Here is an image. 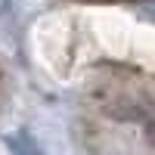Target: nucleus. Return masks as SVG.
<instances>
[{
    "mask_svg": "<svg viewBox=\"0 0 155 155\" xmlns=\"http://www.w3.org/2000/svg\"><path fill=\"white\" fill-rule=\"evenodd\" d=\"M137 22L130 16H124L118 9H93L87 12V31L93 37V44L115 59L130 56V41H134Z\"/></svg>",
    "mask_w": 155,
    "mask_h": 155,
    "instance_id": "obj_2",
    "label": "nucleus"
},
{
    "mask_svg": "<svg viewBox=\"0 0 155 155\" xmlns=\"http://www.w3.org/2000/svg\"><path fill=\"white\" fill-rule=\"evenodd\" d=\"M31 56L47 78L53 81H68L78 68V31L74 22L65 12H50L41 16L28 31Z\"/></svg>",
    "mask_w": 155,
    "mask_h": 155,
    "instance_id": "obj_1",
    "label": "nucleus"
},
{
    "mask_svg": "<svg viewBox=\"0 0 155 155\" xmlns=\"http://www.w3.org/2000/svg\"><path fill=\"white\" fill-rule=\"evenodd\" d=\"M127 59H134V62H140L143 68L155 71V25L137 22L134 41H130V56H127Z\"/></svg>",
    "mask_w": 155,
    "mask_h": 155,
    "instance_id": "obj_3",
    "label": "nucleus"
}]
</instances>
